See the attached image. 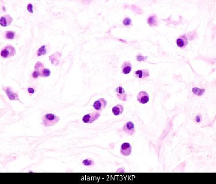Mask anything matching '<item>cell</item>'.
<instances>
[{
	"instance_id": "15",
	"label": "cell",
	"mask_w": 216,
	"mask_h": 184,
	"mask_svg": "<svg viewBox=\"0 0 216 184\" xmlns=\"http://www.w3.org/2000/svg\"><path fill=\"white\" fill-rule=\"evenodd\" d=\"M123 106L121 104H117L112 108V112L115 116L121 115L123 112Z\"/></svg>"
},
{
	"instance_id": "14",
	"label": "cell",
	"mask_w": 216,
	"mask_h": 184,
	"mask_svg": "<svg viewBox=\"0 0 216 184\" xmlns=\"http://www.w3.org/2000/svg\"><path fill=\"white\" fill-rule=\"evenodd\" d=\"M61 56V53L57 52V53H54V54L51 55L49 56V59L53 65H58L59 64V59Z\"/></svg>"
},
{
	"instance_id": "25",
	"label": "cell",
	"mask_w": 216,
	"mask_h": 184,
	"mask_svg": "<svg viewBox=\"0 0 216 184\" xmlns=\"http://www.w3.org/2000/svg\"><path fill=\"white\" fill-rule=\"evenodd\" d=\"M148 56H145L142 55H137L136 56V59L138 62H143L147 60Z\"/></svg>"
},
{
	"instance_id": "21",
	"label": "cell",
	"mask_w": 216,
	"mask_h": 184,
	"mask_svg": "<svg viewBox=\"0 0 216 184\" xmlns=\"http://www.w3.org/2000/svg\"><path fill=\"white\" fill-rule=\"evenodd\" d=\"M51 75V71L49 68H44L41 71V77H49Z\"/></svg>"
},
{
	"instance_id": "2",
	"label": "cell",
	"mask_w": 216,
	"mask_h": 184,
	"mask_svg": "<svg viewBox=\"0 0 216 184\" xmlns=\"http://www.w3.org/2000/svg\"><path fill=\"white\" fill-rule=\"evenodd\" d=\"M1 56L6 59L14 56L16 54V50L12 44H8L1 51Z\"/></svg>"
},
{
	"instance_id": "4",
	"label": "cell",
	"mask_w": 216,
	"mask_h": 184,
	"mask_svg": "<svg viewBox=\"0 0 216 184\" xmlns=\"http://www.w3.org/2000/svg\"><path fill=\"white\" fill-rule=\"evenodd\" d=\"M2 90L6 93L7 95L8 98L10 100H14V101H18L20 103H21L19 98L18 94L16 93H14L12 89L10 86H3Z\"/></svg>"
},
{
	"instance_id": "6",
	"label": "cell",
	"mask_w": 216,
	"mask_h": 184,
	"mask_svg": "<svg viewBox=\"0 0 216 184\" xmlns=\"http://www.w3.org/2000/svg\"><path fill=\"white\" fill-rule=\"evenodd\" d=\"M132 151V147L129 143L124 142L121 146L120 152L121 155L124 157H128L129 156Z\"/></svg>"
},
{
	"instance_id": "5",
	"label": "cell",
	"mask_w": 216,
	"mask_h": 184,
	"mask_svg": "<svg viewBox=\"0 0 216 184\" xmlns=\"http://www.w3.org/2000/svg\"><path fill=\"white\" fill-rule=\"evenodd\" d=\"M122 131L129 135L133 136L135 132V126L133 122L128 121L123 127Z\"/></svg>"
},
{
	"instance_id": "10",
	"label": "cell",
	"mask_w": 216,
	"mask_h": 184,
	"mask_svg": "<svg viewBox=\"0 0 216 184\" xmlns=\"http://www.w3.org/2000/svg\"><path fill=\"white\" fill-rule=\"evenodd\" d=\"M189 44V40L186 34L179 36L176 39V44L180 48H185Z\"/></svg>"
},
{
	"instance_id": "1",
	"label": "cell",
	"mask_w": 216,
	"mask_h": 184,
	"mask_svg": "<svg viewBox=\"0 0 216 184\" xmlns=\"http://www.w3.org/2000/svg\"><path fill=\"white\" fill-rule=\"evenodd\" d=\"M60 120L59 116L53 114L47 113L44 115L41 118V124L46 127L53 126Z\"/></svg>"
},
{
	"instance_id": "17",
	"label": "cell",
	"mask_w": 216,
	"mask_h": 184,
	"mask_svg": "<svg viewBox=\"0 0 216 184\" xmlns=\"http://www.w3.org/2000/svg\"><path fill=\"white\" fill-rule=\"evenodd\" d=\"M4 36L6 39L12 40L16 37V33L12 31H7L4 32Z\"/></svg>"
},
{
	"instance_id": "19",
	"label": "cell",
	"mask_w": 216,
	"mask_h": 184,
	"mask_svg": "<svg viewBox=\"0 0 216 184\" xmlns=\"http://www.w3.org/2000/svg\"><path fill=\"white\" fill-rule=\"evenodd\" d=\"M192 91L195 95L198 96H201L203 94V93L205 92V90L204 89H200L198 88L194 87L192 88Z\"/></svg>"
},
{
	"instance_id": "22",
	"label": "cell",
	"mask_w": 216,
	"mask_h": 184,
	"mask_svg": "<svg viewBox=\"0 0 216 184\" xmlns=\"http://www.w3.org/2000/svg\"><path fill=\"white\" fill-rule=\"evenodd\" d=\"M44 65H43V64L41 62H40V61H38L36 63V64H35V66H34V70H38V71H41V70L44 68Z\"/></svg>"
},
{
	"instance_id": "8",
	"label": "cell",
	"mask_w": 216,
	"mask_h": 184,
	"mask_svg": "<svg viewBox=\"0 0 216 184\" xmlns=\"http://www.w3.org/2000/svg\"><path fill=\"white\" fill-rule=\"evenodd\" d=\"M134 76L139 79H146L150 76V73L148 69L138 70L134 72Z\"/></svg>"
},
{
	"instance_id": "12",
	"label": "cell",
	"mask_w": 216,
	"mask_h": 184,
	"mask_svg": "<svg viewBox=\"0 0 216 184\" xmlns=\"http://www.w3.org/2000/svg\"><path fill=\"white\" fill-rule=\"evenodd\" d=\"M107 105V101L104 98H100L95 101L93 104V108L96 111H102L106 108Z\"/></svg>"
},
{
	"instance_id": "11",
	"label": "cell",
	"mask_w": 216,
	"mask_h": 184,
	"mask_svg": "<svg viewBox=\"0 0 216 184\" xmlns=\"http://www.w3.org/2000/svg\"><path fill=\"white\" fill-rule=\"evenodd\" d=\"M13 21V18L11 16L10 14H5L4 16L1 17L0 19V25L3 27L10 26Z\"/></svg>"
},
{
	"instance_id": "20",
	"label": "cell",
	"mask_w": 216,
	"mask_h": 184,
	"mask_svg": "<svg viewBox=\"0 0 216 184\" xmlns=\"http://www.w3.org/2000/svg\"><path fill=\"white\" fill-rule=\"evenodd\" d=\"M82 164L85 166H92L95 165L94 160L91 158H87L82 161Z\"/></svg>"
},
{
	"instance_id": "27",
	"label": "cell",
	"mask_w": 216,
	"mask_h": 184,
	"mask_svg": "<svg viewBox=\"0 0 216 184\" xmlns=\"http://www.w3.org/2000/svg\"><path fill=\"white\" fill-rule=\"evenodd\" d=\"M27 91H28V93H29L30 94H33L35 92V89L34 88H32V87H29V88H28Z\"/></svg>"
},
{
	"instance_id": "18",
	"label": "cell",
	"mask_w": 216,
	"mask_h": 184,
	"mask_svg": "<svg viewBox=\"0 0 216 184\" xmlns=\"http://www.w3.org/2000/svg\"><path fill=\"white\" fill-rule=\"evenodd\" d=\"M47 53V50L46 48V46L45 45H43L40 48L38 49L36 53V55L38 56H41V55H46Z\"/></svg>"
},
{
	"instance_id": "23",
	"label": "cell",
	"mask_w": 216,
	"mask_h": 184,
	"mask_svg": "<svg viewBox=\"0 0 216 184\" xmlns=\"http://www.w3.org/2000/svg\"><path fill=\"white\" fill-rule=\"evenodd\" d=\"M123 24L124 26H132V20L129 18V17H126L123 19V21H122Z\"/></svg>"
},
{
	"instance_id": "7",
	"label": "cell",
	"mask_w": 216,
	"mask_h": 184,
	"mask_svg": "<svg viewBox=\"0 0 216 184\" xmlns=\"http://www.w3.org/2000/svg\"><path fill=\"white\" fill-rule=\"evenodd\" d=\"M137 100L139 103L145 104L149 101V95L145 91H141L137 96Z\"/></svg>"
},
{
	"instance_id": "9",
	"label": "cell",
	"mask_w": 216,
	"mask_h": 184,
	"mask_svg": "<svg viewBox=\"0 0 216 184\" xmlns=\"http://www.w3.org/2000/svg\"><path fill=\"white\" fill-rule=\"evenodd\" d=\"M115 94L117 97L121 100L122 101L125 102L127 100V94L125 92L124 89L122 86H118L115 89Z\"/></svg>"
},
{
	"instance_id": "16",
	"label": "cell",
	"mask_w": 216,
	"mask_h": 184,
	"mask_svg": "<svg viewBox=\"0 0 216 184\" xmlns=\"http://www.w3.org/2000/svg\"><path fill=\"white\" fill-rule=\"evenodd\" d=\"M147 23L149 24V26H156L157 25V19L156 16L154 15H152L151 16H150L148 19L147 20Z\"/></svg>"
},
{
	"instance_id": "3",
	"label": "cell",
	"mask_w": 216,
	"mask_h": 184,
	"mask_svg": "<svg viewBox=\"0 0 216 184\" xmlns=\"http://www.w3.org/2000/svg\"><path fill=\"white\" fill-rule=\"evenodd\" d=\"M101 116L100 113L99 111H94L88 114L84 115L82 118V121L87 124H92L95 121L97 120Z\"/></svg>"
},
{
	"instance_id": "26",
	"label": "cell",
	"mask_w": 216,
	"mask_h": 184,
	"mask_svg": "<svg viewBox=\"0 0 216 184\" xmlns=\"http://www.w3.org/2000/svg\"><path fill=\"white\" fill-rule=\"evenodd\" d=\"M27 11L31 13H34V6L31 3H29L27 5Z\"/></svg>"
},
{
	"instance_id": "28",
	"label": "cell",
	"mask_w": 216,
	"mask_h": 184,
	"mask_svg": "<svg viewBox=\"0 0 216 184\" xmlns=\"http://www.w3.org/2000/svg\"><path fill=\"white\" fill-rule=\"evenodd\" d=\"M195 121H196L197 123H200L201 122H202V116H201V115H197V116L195 117Z\"/></svg>"
},
{
	"instance_id": "13",
	"label": "cell",
	"mask_w": 216,
	"mask_h": 184,
	"mask_svg": "<svg viewBox=\"0 0 216 184\" xmlns=\"http://www.w3.org/2000/svg\"><path fill=\"white\" fill-rule=\"evenodd\" d=\"M133 66L132 63L130 61H127L124 62H123L121 65V72L123 74H129L132 70Z\"/></svg>"
},
{
	"instance_id": "24",
	"label": "cell",
	"mask_w": 216,
	"mask_h": 184,
	"mask_svg": "<svg viewBox=\"0 0 216 184\" xmlns=\"http://www.w3.org/2000/svg\"><path fill=\"white\" fill-rule=\"evenodd\" d=\"M32 77L34 79H38L39 77H41V71L34 70V71L32 73Z\"/></svg>"
}]
</instances>
